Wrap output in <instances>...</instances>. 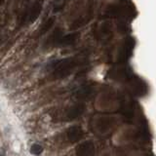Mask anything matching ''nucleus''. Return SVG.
<instances>
[{"label":"nucleus","instance_id":"obj_1","mask_svg":"<svg viewBox=\"0 0 156 156\" xmlns=\"http://www.w3.org/2000/svg\"><path fill=\"white\" fill-rule=\"evenodd\" d=\"M86 110V105L84 104H76L66 109L63 118L65 120H73L80 117Z\"/></svg>","mask_w":156,"mask_h":156},{"label":"nucleus","instance_id":"obj_2","mask_svg":"<svg viewBox=\"0 0 156 156\" xmlns=\"http://www.w3.org/2000/svg\"><path fill=\"white\" fill-rule=\"evenodd\" d=\"M95 149L94 143L92 140H86L76 146L75 152L77 156H92L95 153Z\"/></svg>","mask_w":156,"mask_h":156},{"label":"nucleus","instance_id":"obj_3","mask_svg":"<svg viewBox=\"0 0 156 156\" xmlns=\"http://www.w3.org/2000/svg\"><path fill=\"white\" fill-rule=\"evenodd\" d=\"M66 136H67V140L71 141V143H77V141H79L82 139L83 130L81 127L78 125L71 126L66 131Z\"/></svg>","mask_w":156,"mask_h":156},{"label":"nucleus","instance_id":"obj_4","mask_svg":"<svg viewBox=\"0 0 156 156\" xmlns=\"http://www.w3.org/2000/svg\"><path fill=\"white\" fill-rule=\"evenodd\" d=\"M95 89L92 86H83L77 89L75 92V97L78 100H88L94 95Z\"/></svg>","mask_w":156,"mask_h":156},{"label":"nucleus","instance_id":"obj_5","mask_svg":"<svg viewBox=\"0 0 156 156\" xmlns=\"http://www.w3.org/2000/svg\"><path fill=\"white\" fill-rule=\"evenodd\" d=\"M42 151H43V147L41 145H39L37 144H32L31 145V147H30V153L34 154V155H39V154H41L42 153Z\"/></svg>","mask_w":156,"mask_h":156}]
</instances>
